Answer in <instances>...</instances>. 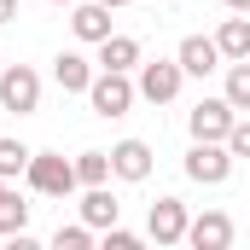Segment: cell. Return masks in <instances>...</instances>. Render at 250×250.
Instances as JSON below:
<instances>
[{
	"mask_svg": "<svg viewBox=\"0 0 250 250\" xmlns=\"http://www.w3.org/2000/svg\"><path fill=\"white\" fill-rule=\"evenodd\" d=\"M140 59H146V53H140V41L111 29V35L99 41V59H93V64H99V70H140Z\"/></svg>",
	"mask_w": 250,
	"mask_h": 250,
	"instance_id": "5bb4252c",
	"label": "cell"
},
{
	"mask_svg": "<svg viewBox=\"0 0 250 250\" xmlns=\"http://www.w3.org/2000/svg\"><path fill=\"white\" fill-rule=\"evenodd\" d=\"M221 93H227L233 111H250V59H233V64H227V87H221Z\"/></svg>",
	"mask_w": 250,
	"mask_h": 250,
	"instance_id": "e0dca14e",
	"label": "cell"
},
{
	"mask_svg": "<svg viewBox=\"0 0 250 250\" xmlns=\"http://www.w3.org/2000/svg\"><path fill=\"white\" fill-rule=\"evenodd\" d=\"M93 76H99V64L87 59V53H76V47H64L59 59H53V82H59L64 93H82V99H87Z\"/></svg>",
	"mask_w": 250,
	"mask_h": 250,
	"instance_id": "8fae6325",
	"label": "cell"
},
{
	"mask_svg": "<svg viewBox=\"0 0 250 250\" xmlns=\"http://www.w3.org/2000/svg\"><path fill=\"white\" fill-rule=\"evenodd\" d=\"M221 6H227V12H250V0H221Z\"/></svg>",
	"mask_w": 250,
	"mask_h": 250,
	"instance_id": "cb8c5ba5",
	"label": "cell"
},
{
	"mask_svg": "<svg viewBox=\"0 0 250 250\" xmlns=\"http://www.w3.org/2000/svg\"><path fill=\"white\" fill-rule=\"evenodd\" d=\"M99 6H111V12H117V6H128V0H99Z\"/></svg>",
	"mask_w": 250,
	"mask_h": 250,
	"instance_id": "d4e9b609",
	"label": "cell"
},
{
	"mask_svg": "<svg viewBox=\"0 0 250 250\" xmlns=\"http://www.w3.org/2000/svg\"><path fill=\"white\" fill-rule=\"evenodd\" d=\"M187 245L192 250H227V245H233V215H227V209H204V215H192Z\"/></svg>",
	"mask_w": 250,
	"mask_h": 250,
	"instance_id": "9c48e42d",
	"label": "cell"
},
{
	"mask_svg": "<svg viewBox=\"0 0 250 250\" xmlns=\"http://www.w3.org/2000/svg\"><path fill=\"white\" fill-rule=\"evenodd\" d=\"M99 245H105V250H140V233H128L123 221H117V227H105V233H99Z\"/></svg>",
	"mask_w": 250,
	"mask_h": 250,
	"instance_id": "44dd1931",
	"label": "cell"
},
{
	"mask_svg": "<svg viewBox=\"0 0 250 250\" xmlns=\"http://www.w3.org/2000/svg\"><path fill=\"white\" fill-rule=\"evenodd\" d=\"M233 123H239V111L227 105V93H215V99H198V105L187 111L192 140H227V134H233Z\"/></svg>",
	"mask_w": 250,
	"mask_h": 250,
	"instance_id": "52a82bcc",
	"label": "cell"
},
{
	"mask_svg": "<svg viewBox=\"0 0 250 250\" xmlns=\"http://www.w3.org/2000/svg\"><path fill=\"white\" fill-rule=\"evenodd\" d=\"M53 6H76V0H53Z\"/></svg>",
	"mask_w": 250,
	"mask_h": 250,
	"instance_id": "484cf974",
	"label": "cell"
},
{
	"mask_svg": "<svg viewBox=\"0 0 250 250\" xmlns=\"http://www.w3.org/2000/svg\"><path fill=\"white\" fill-rule=\"evenodd\" d=\"M76 209H82V221H87L93 233H105V227L123 221V204H117L111 181H105V187H82V204H76Z\"/></svg>",
	"mask_w": 250,
	"mask_h": 250,
	"instance_id": "4fadbf2b",
	"label": "cell"
},
{
	"mask_svg": "<svg viewBox=\"0 0 250 250\" xmlns=\"http://www.w3.org/2000/svg\"><path fill=\"white\" fill-rule=\"evenodd\" d=\"M0 70H6V59H0Z\"/></svg>",
	"mask_w": 250,
	"mask_h": 250,
	"instance_id": "f1b7e54d",
	"label": "cell"
},
{
	"mask_svg": "<svg viewBox=\"0 0 250 250\" xmlns=\"http://www.w3.org/2000/svg\"><path fill=\"white\" fill-rule=\"evenodd\" d=\"M151 146L146 140H117L111 146V181H128V187H140V181H151Z\"/></svg>",
	"mask_w": 250,
	"mask_h": 250,
	"instance_id": "ba28073f",
	"label": "cell"
},
{
	"mask_svg": "<svg viewBox=\"0 0 250 250\" xmlns=\"http://www.w3.org/2000/svg\"><path fill=\"white\" fill-rule=\"evenodd\" d=\"M53 250H93V227H87V221L59 227V233H53Z\"/></svg>",
	"mask_w": 250,
	"mask_h": 250,
	"instance_id": "ffe728a7",
	"label": "cell"
},
{
	"mask_svg": "<svg viewBox=\"0 0 250 250\" xmlns=\"http://www.w3.org/2000/svg\"><path fill=\"white\" fill-rule=\"evenodd\" d=\"M0 23H18V0H0Z\"/></svg>",
	"mask_w": 250,
	"mask_h": 250,
	"instance_id": "603a6c76",
	"label": "cell"
},
{
	"mask_svg": "<svg viewBox=\"0 0 250 250\" xmlns=\"http://www.w3.org/2000/svg\"><path fill=\"white\" fill-rule=\"evenodd\" d=\"M175 59H181V70H187V76H198V82H204V76H215V70H221V47H215V35H187V41H181V47H175Z\"/></svg>",
	"mask_w": 250,
	"mask_h": 250,
	"instance_id": "7c38bea8",
	"label": "cell"
},
{
	"mask_svg": "<svg viewBox=\"0 0 250 250\" xmlns=\"http://www.w3.org/2000/svg\"><path fill=\"white\" fill-rule=\"evenodd\" d=\"M18 233H29V204L6 181V192H0V239H18Z\"/></svg>",
	"mask_w": 250,
	"mask_h": 250,
	"instance_id": "2e32d148",
	"label": "cell"
},
{
	"mask_svg": "<svg viewBox=\"0 0 250 250\" xmlns=\"http://www.w3.org/2000/svg\"><path fill=\"white\" fill-rule=\"evenodd\" d=\"M76 181L82 187H105L111 181V151H76Z\"/></svg>",
	"mask_w": 250,
	"mask_h": 250,
	"instance_id": "ac0fdd59",
	"label": "cell"
},
{
	"mask_svg": "<svg viewBox=\"0 0 250 250\" xmlns=\"http://www.w3.org/2000/svg\"><path fill=\"white\" fill-rule=\"evenodd\" d=\"M29 157H35V151H29L23 140H0V181H18V175L29 169Z\"/></svg>",
	"mask_w": 250,
	"mask_h": 250,
	"instance_id": "d6986e66",
	"label": "cell"
},
{
	"mask_svg": "<svg viewBox=\"0 0 250 250\" xmlns=\"http://www.w3.org/2000/svg\"><path fill=\"white\" fill-rule=\"evenodd\" d=\"M70 35H76L82 47H99V41L111 35V6H99V0H76V6H70Z\"/></svg>",
	"mask_w": 250,
	"mask_h": 250,
	"instance_id": "30bf717a",
	"label": "cell"
},
{
	"mask_svg": "<svg viewBox=\"0 0 250 250\" xmlns=\"http://www.w3.org/2000/svg\"><path fill=\"white\" fill-rule=\"evenodd\" d=\"M187 181H198V187H227L233 181V169H239V157L227 151V140H192L187 151Z\"/></svg>",
	"mask_w": 250,
	"mask_h": 250,
	"instance_id": "3957f363",
	"label": "cell"
},
{
	"mask_svg": "<svg viewBox=\"0 0 250 250\" xmlns=\"http://www.w3.org/2000/svg\"><path fill=\"white\" fill-rule=\"evenodd\" d=\"M151 6H163V0H151Z\"/></svg>",
	"mask_w": 250,
	"mask_h": 250,
	"instance_id": "4316f807",
	"label": "cell"
},
{
	"mask_svg": "<svg viewBox=\"0 0 250 250\" xmlns=\"http://www.w3.org/2000/svg\"><path fill=\"white\" fill-rule=\"evenodd\" d=\"M215 47H221V59H250V12H233V18H221V29H215Z\"/></svg>",
	"mask_w": 250,
	"mask_h": 250,
	"instance_id": "9a60e30c",
	"label": "cell"
},
{
	"mask_svg": "<svg viewBox=\"0 0 250 250\" xmlns=\"http://www.w3.org/2000/svg\"><path fill=\"white\" fill-rule=\"evenodd\" d=\"M0 111H12V117H35V111H41V70H29V64H6V70H0Z\"/></svg>",
	"mask_w": 250,
	"mask_h": 250,
	"instance_id": "5b68a950",
	"label": "cell"
},
{
	"mask_svg": "<svg viewBox=\"0 0 250 250\" xmlns=\"http://www.w3.org/2000/svg\"><path fill=\"white\" fill-rule=\"evenodd\" d=\"M187 227H192V209L181 198H157L146 209V239L151 245H187Z\"/></svg>",
	"mask_w": 250,
	"mask_h": 250,
	"instance_id": "8992f818",
	"label": "cell"
},
{
	"mask_svg": "<svg viewBox=\"0 0 250 250\" xmlns=\"http://www.w3.org/2000/svg\"><path fill=\"white\" fill-rule=\"evenodd\" d=\"M227 151H233L239 163L250 157V117H239V123H233V134H227Z\"/></svg>",
	"mask_w": 250,
	"mask_h": 250,
	"instance_id": "7402d4cb",
	"label": "cell"
},
{
	"mask_svg": "<svg viewBox=\"0 0 250 250\" xmlns=\"http://www.w3.org/2000/svg\"><path fill=\"white\" fill-rule=\"evenodd\" d=\"M134 99H140V87H134V70H99L93 76V87H87V111L93 117H128L134 111Z\"/></svg>",
	"mask_w": 250,
	"mask_h": 250,
	"instance_id": "7a4b0ae2",
	"label": "cell"
},
{
	"mask_svg": "<svg viewBox=\"0 0 250 250\" xmlns=\"http://www.w3.org/2000/svg\"><path fill=\"white\" fill-rule=\"evenodd\" d=\"M0 192H6V181H0Z\"/></svg>",
	"mask_w": 250,
	"mask_h": 250,
	"instance_id": "83f0119b",
	"label": "cell"
},
{
	"mask_svg": "<svg viewBox=\"0 0 250 250\" xmlns=\"http://www.w3.org/2000/svg\"><path fill=\"white\" fill-rule=\"evenodd\" d=\"M134 87H140L146 105H175L181 87H187V70H181V59H140Z\"/></svg>",
	"mask_w": 250,
	"mask_h": 250,
	"instance_id": "277c9868",
	"label": "cell"
},
{
	"mask_svg": "<svg viewBox=\"0 0 250 250\" xmlns=\"http://www.w3.org/2000/svg\"><path fill=\"white\" fill-rule=\"evenodd\" d=\"M23 181H29V192H41V198H70V192H82L76 157H64V151H35L29 169H23Z\"/></svg>",
	"mask_w": 250,
	"mask_h": 250,
	"instance_id": "6da1fadb",
	"label": "cell"
}]
</instances>
